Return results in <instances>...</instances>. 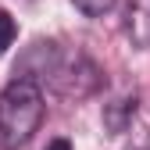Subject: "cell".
Instances as JSON below:
<instances>
[{"mask_svg":"<svg viewBox=\"0 0 150 150\" xmlns=\"http://www.w3.org/2000/svg\"><path fill=\"white\" fill-rule=\"evenodd\" d=\"M43 89L29 79H11L0 93V146L18 150L32 139L43 122Z\"/></svg>","mask_w":150,"mask_h":150,"instance_id":"cell-1","label":"cell"},{"mask_svg":"<svg viewBox=\"0 0 150 150\" xmlns=\"http://www.w3.org/2000/svg\"><path fill=\"white\" fill-rule=\"evenodd\" d=\"M100 82H104V71L82 50H64L61 47V54H57V61H54L43 86H50L64 100H86V97H93L100 89Z\"/></svg>","mask_w":150,"mask_h":150,"instance_id":"cell-2","label":"cell"},{"mask_svg":"<svg viewBox=\"0 0 150 150\" xmlns=\"http://www.w3.org/2000/svg\"><path fill=\"white\" fill-rule=\"evenodd\" d=\"M136 111H139L136 89H125V93H118V97H111V100L104 104V129H107L111 136L129 132V125L136 122Z\"/></svg>","mask_w":150,"mask_h":150,"instance_id":"cell-3","label":"cell"},{"mask_svg":"<svg viewBox=\"0 0 150 150\" xmlns=\"http://www.w3.org/2000/svg\"><path fill=\"white\" fill-rule=\"evenodd\" d=\"M122 29L139 50L150 47V0H122Z\"/></svg>","mask_w":150,"mask_h":150,"instance_id":"cell-4","label":"cell"},{"mask_svg":"<svg viewBox=\"0 0 150 150\" xmlns=\"http://www.w3.org/2000/svg\"><path fill=\"white\" fill-rule=\"evenodd\" d=\"M75 7H79L82 14H89V18H100V14H107L111 7L118 4V0H71Z\"/></svg>","mask_w":150,"mask_h":150,"instance_id":"cell-5","label":"cell"},{"mask_svg":"<svg viewBox=\"0 0 150 150\" xmlns=\"http://www.w3.org/2000/svg\"><path fill=\"white\" fill-rule=\"evenodd\" d=\"M14 36H18V25H14V18L7 11H0V54H7V47L14 43Z\"/></svg>","mask_w":150,"mask_h":150,"instance_id":"cell-6","label":"cell"},{"mask_svg":"<svg viewBox=\"0 0 150 150\" xmlns=\"http://www.w3.org/2000/svg\"><path fill=\"white\" fill-rule=\"evenodd\" d=\"M47 150H71V143H68L64 136H57V139H50V143H47Z\"/></svg>","mask_w":150,"mask_h":150,"instance_id":"cell-7","label":"cell"},{"mask_svg":"<svg viewBox=\"0 0 150 150\" xmlns=\"http://www.w3.org/2000/svg\"><path fill=\"white\" fill-rule=\"evenodd\" d=\"M146 150H150V146H146Z\"/></svg>","mask_w":150,"mask_h":150,"instance_id":"cell-8","label":"cell"}]
</instances>
